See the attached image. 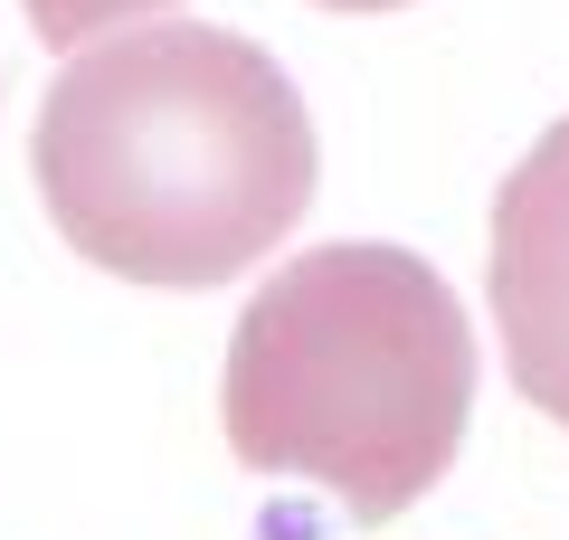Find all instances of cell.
<instances>
[{"mask_svg":"<svg viewBox=\"0 0 569 540\" xmlns=\"http://www.w3.org/2000/svg\"><path fill=\"white\" fill-rule=\"evenodd\" d=\"M29 171L86 266L200 294L313 209V114L238 29H104L48 86Z\"/></svg>","mask_w":569,"mask_h":540,"instance_id":"cell-1","label":"cell"},{"mask_svg":"<svg viewBox=\"0 0 569 540\" xmlns=\"http://www.w3.org/2000/svg\"><path fill=\"white\" fill-rule=\"evenodd\" d=\"M475 332L447 276L389 238H332L247 294L228 332V456L323 483L351 531L399 521L456 464Z\"/></svg>","mask_w":569,"mask_h":540,"instance_id":"cell-2","label":"cell"},{"mask_svg":"<svg viewBox=\"0 0 569 540\" xmlns=\"http://www.w3.org/2000/svg\"><path fill=\"white\" fill-rule=\"evenodd\" d=\"M503 360L541 418L569 427V114L512 161L493 190V266H485Z\"/></svg>","mask_w":569,"mask_h":540,"instance_id":"cell-3","label":"cell"},{"mask_svg":"<svg viewBox=\"0 0 569 540\" xmlns=\"http://www.w3.org/2000/svg\"><path fill=\"white\" fill-rule=\"evenodd\" d=\"M20 10H29V29L48 48H86L104 29H133L142 10H171V0H20Z\"/></svg>","mask_w":569,"mask_h":540,"instance_id":"cell-4","label":"cell"},{"mask_svg":"<svg viewBox=\"0 0 569 540\" xmlns=\"http://www.w3.org/2000/svg\"><path fill=\"white\" fill-rule=\"evenodd\" d=\"M323 10H408V0H323Z\"/></svg>","mask_w":569,"mask_h":540,"instance_id":"cell-5","label":"cell"}]
</instances>
